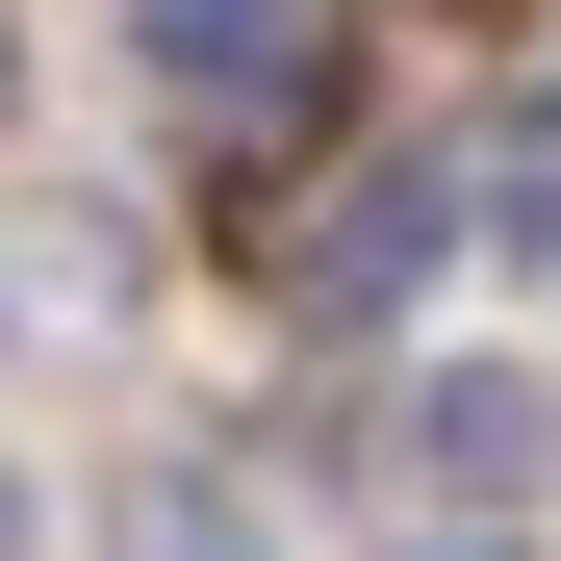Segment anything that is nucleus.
<instances>
[{"mask_svg": "<svg viewBox=\"0 0 561 561\" xmlns=\"http://www.w3.org/2000/svg\"><path fill=\"white\" fill-rule=\"evenodd\" d=\"M128 561H255V511L230 485H128Z\"/></svg>", "mask_w": 561, "mask_h": 561, "instance_id": "nucleus-4", "label": "nucleus"}, {"mask_svg": "<svg viewBox=\"0 0 561 561\" xmlns=\"http://www.w3.org/2000/svg\"><path fill=\"white\" fill-rule=\"evenodd\" d=\"M434 205H459V179H357V205L307 230V307H332V332H383L409 280H434Z\"/></svg>", "mask_w": 561, "mask_h": 561, "instance_id": "nucleus-1", "label": "nucleus"}, {"mask_svg": "<svg viewBox=\"0 0 561 561\" xmlns=\"http://www.w3.org/2000/svg\"><path fill=\"white\" fill-rule=\"evenodd\" d=\"M409 434H434V485H485V511H511V485H536V383H434V409H409Z\"/></svg>", "mask_w": 561, "mask_h": 561, "instance_id": "nucleus-3", "label": "nucleus"}, {"mask_svg": "<svg viewBox=\"0 0 561 561\" xmlns=\"http://www.w3.org/2000/svg\"><path fill=\"white\" fill-rule=\"evenodd\" d=\"M153 77H205V103H307V51H280V0H128Z\"/></svg>", "mask_w": 561, "mask_h": 561, "instance_id": "nucleus-2", "label": "nucleus"}]
</instances>
